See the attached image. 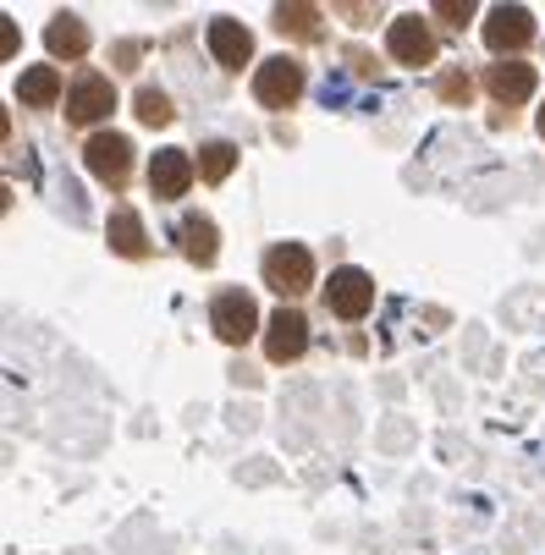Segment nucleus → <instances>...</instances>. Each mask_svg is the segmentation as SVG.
I'll return each mask as SVG.
<instances>
[{"label": "nucleus", "mask_w": 545, "mask_h": 555, "mask_svg": "<svg viewBox=\"0 0 545 555\" xmlns=\"http://www.w3.org/2000/svg\"><path fill=\"white\" fill-rule=\"evenodd\" d=\"M265 286L276 297H303L308 286H315V254H308L303 243H276L265 254Z\"/></svg>", "instance_id": "obj_1"}, {"label": "nucleus", "mask_w": 545, "mask_h": 555, "mask_svg": "<svg viewBox=\"0 0 545 555\" xmlns=\"http://www.w3.org/2000/svg\"><path fill=\"white\" fill-rule=\"evenodd\" d=\"M210 325H215V336H220L226 347H243V341L259 331V302H254L243 286H231V292H220V297L210 302Z\"/></svg>", "instance_id": "obj_2"}, {"label": "nucleus", "mask_w": 545, "mask_h": 555, "mask_svg": "<svg viewBox=\"0 0 545 555\" xmlns=\"http://www.w3.org/2000/svg\"><path fill=\"white\" fill-rule=\"evenodd\" d=\"M111 111H116V89H111V77H100V72H84V77L66 89V121H72V127H94V121H105Z\"/></svg>", "instance_id": "obj_3"}, {"label": "nucleus", "mask_w": 545, "mask_h": 555, "mask_svg": "<svg viewBox=\"0 0 545 555\" xmlns=\"http://www.w3.org/2000/svg\"><path fill=\"white\" fill-rule=\"evenodd\" d=\"M297 94H303V66L292 55H276L254 72V100L265 111H287V105H297Z\"/></svg>", "instance_id": "obj_4"}, {"label": "nucleus", "mask_w": 545, "mask_h": 555, "mask_svg": "<svg viewBox=\"0 0 545 555\" xmlns=\"http://www.w3.org/2000/svg\"><path fill=\"white\" fill-rule=\"evenodd\" d=\"M326 308L337 313V320H364V313L375 308V281H369L358 264H342V270H331Z\"/></svg>", "instance_id": "obj_5"}, {"label": "nucleus", "mask_w": 545, "mask_h": 555, "mask_svg": "<svg viewBox=\"0 0 545 555\" xmlns=\"http://www.w3.org/2000/svg\"><path fill=\"white\" fill-rule=\"evenodd\" d=\"M303 347H308V320L297 308H276L270 331H265V358L270 363H292V358H303Z\"/></svg>", "instance_id": "obj_6"}, {"label": "nucleus", "mask_w": 545, "mask_h": 555, "mask_svg": "<svg viewBox=\"0 0 545 555\" xmlns=\"http://www.w3.org/2000/svg\"><path fill=\"white\" fill-rule=\"evenodd\" d=\"M188 182H193V154L188 149H161V154H154V160H149V193L154 198H182L188 193Z\"/></svg>", "instance_id": "obj_7"}, {"label": "nucleus", "mask_w": 545, "mask_h": 555, "mask_svg": "<svg viewBox=\"0 0 545 555\" xmlns=\"http://www.w3.org/2000/svg\"><path fill=\"white\" fill-rule=\"evenodd\" d=\"M385 50L403 66H430L435 61V34L424 28V17H397L392 34H385Z\"/></svg>", "instance_id": "obj_8"}, {"label": "nucleus", "mask_w": 545, "mask_h": 555, "mask_svg": "<svg viewBox=\"0 0 545 555\" xmlns=\"http://www.w3.org/2000/svg\"><path fill=\"white\" fill-rule=\"evenodd\" d=\"M529 39H534V17H529L523 7H491V12H485V44H491L496 55L523 50Z\"/></svg>", "instance_id": "obj_9"}, {"label": "nucleus", "mask_w": 545, "mask_h": 555, "mask_svg": "<svg viewBox=\"0 0 545 555\" xmlns=\"http://www.w3.org/2000/svg\"><path fill=\"white\" fill-rule=\"evenodd\" d=\"M84 160H89V171L100 177V182H122L127 177V166H132V143L122 138V132H94L89 138V149H84Z\"/></svg>", "instance_id": "obj_10"}, {"label": "nucleus", "mask_w": 545, "mask_h": 555, "mask_svg": "<svg viewBox=\"0 0 545 555\" xmlns=\"http://www.w3.org/2000/svg\"><path fill=\"white\" fill-rule=\"evenodd\" d=\"M210 55H215L226 72H243V61H254V34H249L238 17H215V23H210Z\"/></svg>", "instance_id": "obj_11"}, {"label": "nucleus", "mask_w": 545, "mask_h": 555, "mask_svg": "<svg viewBox=\"0 0 545 555\" xmlns=\"http://www.w3.org/2000/svg\"><path fill=\"white\" fill-rule=\"evenodd\" d=\"M485 89L496 94V105H523L534 94V66L529 61H496L485 72Z\"/></svg>", "instance_id": "obj_12"}, {"label": "nucleus", "mask_w": 545, "mask_h": 555, "mask_svg": "<svg viewBox=\"0 0 545 555\" xmlns=\"http://www.w3.org/2000/svg\"><path fill=\"white\" fill-rule=\"evenodd\" d=\"M17 105H34V111H50V105H61V72L45 61V66H28L23 77H17Z\"/></svg>", "instance_id": "obj_13"}, {"label": "nucleus", "mask_w": 545, "mask_h": 555, "mask_svg": "<svg viewBox=\"0 0 545 555\" xmlns=\"http://www.w3.org/2000/svg\"><path fill=\"white\" fill-rule=\"evenodd\" d=\"M45 44H50V55H55V61H77V55L89 50V28L77 23V17H66V12H61V17L45 28Z\"/></svg>", "instance_id": "obj_14"}, {"label": "nucleus", "mask_w": 545, "mask_h": 555, "mask_svg": "<svg viewBox=\"0 0 545 555\" xmlns=\"http://www.w3.org/2000/svg\"><path fill=\"white\" fill-rule=\"evenodd\" d=\"M111 248H116L122 259H143V254H149V236H143L138 209H116V215H111Z\"/></svg>", "instance_id": "obj_15"}, {"label": "nucleus", "mask_w": 545, "mask_h": 555, "mask_svg": "<svg viewBox=\"0 0 545 555\" xmlns=\"http://www.w3.org/2000/svg\"><path fill=\"white\" fill-rule=\"evenodd\" d=\"M215 220L210 215H188L182 220V254L193 259V264H215Z\"/></svg>", "instance_id": "obj_16"}, {"label": "nucleus", "mask_w": 545, "mask_h": 555, "mask_svg": "<svg viewBox=\"0 0 545 555\" xmlns=\"http://www.w3.org/2000/svg\"><path fill=\"white\" fill-rule=\"evenodd\" d=\"M231 166H238V143L215 138V143H204V149H199V177H204V182H226V177H231Z\"/></svg>", "instance_id": "obj_17"}, {"label": "nucleus", "mask_w": 545, "mask_h": 555, "mask_svg": "<svg viewBox=\"0 0 545 555\" xmlns=\"http://www.w3.org/2000/svg\"><path fill=\"white\" fill-rule=\"evenodd\" d=\"M132 111H138V121H143V127H166V121L177 116V111H172V100H166L161 89H154V83H143V89H138V105H132Z\"/></svg>", "instance_id": "obj_18"}, {"label": "nucleus", "mask_w": 545, "mask_h": 555, "mask_svg": "<svg viewBox=\"0 0 545 555\" xmlns=\"http://www.w3.org/2000/svg\"><path fill=\"white\" fill-rule=\"evenodd\" d=\"M276 28H281V34L308 39V34L320 28V12H315V7H276Z\"/></svg>", "instance_id": "obj_19"}, {"label": "nucleus", "mask_w": 545, "mask_h": 555, "mask_svg": "<svg viewBox=\"0 0 545 555\" xmlns=\"http://www.w3.org/2000/svg\"><path fill=\"white\" fill-rule=\"evenodd\" d=\"M469 94H474V83H469L462 72H446V77H441V100H446V105H469Z\"/></svg>", "instance_id": "obj_20"}, {"label": "nucleus", "mask_w": 545, "mask_h": 555, "mask_svg": "<svg viewBox=\"0 0 545 555\" xmlns=\"http://www.w3.org/2000/svg\"><path fill=\"white\" fill-rule=\"evenodd\" d=\"M446 23H462V17H474V7H452V0H441V7H435Z\"/></svg>", "instance_id": "obj_21"}, {"label": "nucleus", "mask_w": 545, "mask_h": 555, "mask_svg": "<svg viewBox=\"0 0 545 555\" xmlns=\"http://www.w3.org/2000/svg\"><path fill=\"white\" fill-rule=\"evenodd\" d=\"M540 138H545V105H540Z\"/></svg>", "instance_id": "obj_22"}]
</instances>
